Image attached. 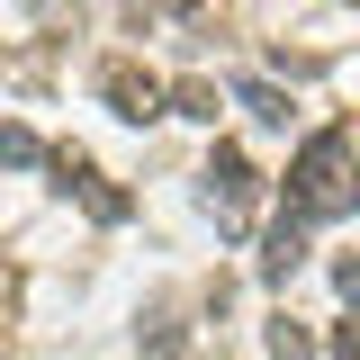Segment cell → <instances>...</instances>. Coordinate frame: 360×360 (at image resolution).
Listing matches in <instances>:
<instances>
[{"mask_svg": "<svg viewBox=\"0 0 360 360\" xmlns=\"http://www.w3.org/2000/svg\"><path fill=\"white\" fill-rule=\"evenodd\" d=\"M108 99H117V117H153V108H162V82L135 72V63H117V72H108Z\"/></svg>", "mask_w": 360, "mask_h": 360, "instance_id": "cell-1", "label": "cell"}, {"mask_svg": "<svg viewBox=\"0 0 360 360\" xmlns=\"http://www.w3.org/2000/svg\"><path fill=\"white\" fill-rule=\"evenodd\" d=\"M207 180H217L225 207H243V198H252V162H243V153H217V162H207Z\"/></svg>", "mask_w": 360, "mask_h": 360, "instance_id": "cell-2", "label": "cell"}, {"mask_svg": "<svg viewBox=\"0 0 360 360\" xmlns=\"http://www.w3.org/2000/svg\"><path fill=\"white\" fill-rule=\"evenodd\" d=\"M172 99H180V117H217V90H207V82H180Z\"/></svg>", "mask_w": 360, "mask_h": 360, "instance_id": "cell-3", "label": "cell"}, {"mask_svg": "<svg viewBox=\"0 0 360 360\" xmlns=\"http://www.w3.org/2000/svg\"><path fill=\"white\" fill-rule=\"evenodd\" d=\"M0 162H37V135H27V127H0Z\"/></svg>", "mask_w": 360, "mask_h": 360, "instance_id": "cell-4", "label": "cell"}, {"mask_svg": "<svg viewBox=\"0 0 360 360\" xmlns=\"http://www.w3.org/2000/svg\"><path fill=\"white\" fill-rule=\"evenodd\" d=\"M333 360H360V324H342V333H333Z\"/></svg>", "mask_w": 360, "mask_h": 360, "instance_id": "cell-5", "label": "cell"}]
</instances>
